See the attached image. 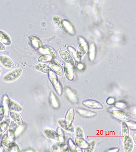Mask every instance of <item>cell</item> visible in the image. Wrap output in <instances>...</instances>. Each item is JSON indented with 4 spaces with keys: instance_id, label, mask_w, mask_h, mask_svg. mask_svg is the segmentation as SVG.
I'll return each mask as SVG.
<instances>
[{
    "instance_id": "obj_9",
    "label": "cell",
    "mask_w": 136,
    "mask_h": 152,
    "mask_svg": "<svg viewBox=\"0 0 136 152\" xmlns=\"http://www.w3.org/2000/svg\"><path fill=\"white\" fill-rule=\"evenodd\" d=\"M59 53L62 59L67 63L69 64L71 66H73L74 64V61L67 52L65 50H61L59 51Z\"/></svg>"
},
{
    "instance_id": "obj_30",
    "label": "cell",
    "mask_w": 136,
    "mask_h": 152,
    "mask_svg": "<svg viewBox=\"0 0 136 152\" xmlns=\"http://www.w3.org/2000/svg\"><path fill=\"white\" fill-rule=\"evenodd\" d=\"M115 106L117 108H120V109H124L126 107V104L124 102H122V101H119L117 102L115 104Z\"/></svg>"
},
{
    "instance_id": "obj_10",
    "label": "cell",
    "mask_w": 136,
    "mask_h": 152,
    "mask_svg": "<svg viewBox=\"0 0 136 152\" xmlns=\"http://www.w3.org/2000/svg\"><path fill=\"white\" fill-rule=\"evenodd\" d=\"M77 112L83 117L90 118L94 117L96 115V112L85 108H78L76 110Z\"/></svg>"
},
{
    "instance_id": "obj_31",
    "label": "cell",
    "mask_w": 136,
    "mask_h": 152,
    "mask_svg": "<svg viewBox=\"0 0 136 152\" xmlns=\"http://www.w3.org/2000/svg\"><path fill=\"white\" fill-rule=\"evenodd\" d=\"M134 122H129L128 121L127 122V125L129 128H130L131 130H136V123L135 122V124H133Z\"/></svg>"
},
{
    "instance_id": "obj_17",
    "label": "cell",
    "mask_w": 136,
    "mask_h": 152,
    "mask_svg": "<svg viewBox=\"0 0 136 152\" xmlns=\"http://www.w3.org/2000/svg\"><path fill=\"white\" fill-rule=\"evenodd\" d=\"M75 112L73 107H70L66 112L65 120L72 123L74 118Z\"/></svg>"
},
{
    "instance_id": "obj_6",
    "label": "cell",
    "mask_w": 136,
    "mask_h": 152,
    "mask_svg": "<svg viewBox=\"0 0 136 152\" xmlns=\"http://www.w3.org/2000/svg\"><path fill=\"white\" fill-rule=\"evenodd\" d=\"M0 63L4 67L9 69H13L14 68V63L9 57L6 56H0Z\"/></svg>"
},
{
    "instance_id": "obj_19",
    "label": "cell",
    "mask_w": 136,
    "mask_h": 152,
    "mask_svg": "<svg viewBox=\"0 0 136 152\" xmlns=\"http://www.w3.org/2000/svg\"><path fill=\"white\" fill-rule=\"evenodd\" d=\"M75 141L76 145L80 148L85 149L88 147V143L84 139V138L76 137Z\"/></svg>"
},
{
    "instance_id": "obj_35",
    "label": "cell",
    "mask_w": 136,
    "mask_h": 152,
    "mask_svg": "<svg viewBox=\"0 0 136 152\" xmlns=\"http://www.w3.org/2000/svg\"><path fill=\"white\" fill-rule=\"evenodd\" d=\"M119 149L118 148H113L110 149H109L106 152H117L119 151Z\"/></svg>"
},
{
    "instance_id": "obj_28",
    "label": "cell",
    "mask_w": 136,
    "mask_h": 152,
    "mask_svg": "<svg viewBox=\"0 0 136 152\" xmlns=\"http://www.w3.org/2000/svg\"><path fill=\"white\" fill-rule=\"evenodd\" d=\"M75 135L77 137L80 138H84V133L82 128L80 126H78L76 128L75 131Z\"/></svg>"
},
{
    "instance_id": "obj_32",
    "label": "cell",
    "mask_w": 136,
    "mask_h": 152,
    "mask_svg": "<svg viewBox=\"0 0 136 152\" xmlns=\"http://www.w3.org/2000/svg\"><path fill=\"white\" fill-rule=\"evenodd\" d=\"M57 132H58V133H57L58 134V135H60V136L64 138V132H63V130H62V129H61L60 127H58V129H57Z\"/></svg>"
},
{
    "instance_id": "obj_24",
    "label": "cell",
    "mask_w": 136,
    "mask_h": 152,
    "mask_svg": "<svg viewBox=\"0 0 136 152\" xmlns=\"http://www.w3.org/2000/svg\"><path fill=\"white\" fill-rule=\"evenodd\" d=\"M9 108L10 110L15 112H19L22 110V108L18 104L12 101L10 102Z\"/></svg>"
},
{
    "instance_id": "obj_3",
    "label": "cell",
    "mask_w": 136,
    "mask_h": 152,
    "mask_svg": "<svg viewBox=\"0 0 136 152\" xmlns=\"http://www.w3.org/2000/svg\"><path fill=\"white\" fill-rule=\"evenodd\" d=\"M45 134L48 138L56 141L57 142L63 143L65 141L64 137H61L58 133L52 130H46L45 131Z\"/></svg>"
},
{
    "instance_id": "obj_15",
    "label": "cell",
    "mask_w": 136,
    "mask_h": 152,
    "mask_svg": "<svg viewBox=\"0 0 136 152\" xmlns=\"http://www.w3.org/2000/svg\"><path fill=\"white\" fill-rule=\"evenodd\" d=\"M0 42L7 45L11 44V40L10 37L5 32L0 30Z\"/></svg>"
},
{
    "instance_id": "obj_16",
    "label": "cell",
    "mask_w": 136,
    "mask_h": 152,
    "mask_svg": "<svg viewBox=\"0 0 136 152\" xmlns=\"http://www.w3.org/2000/svg\"><path fill=\"white\" fill-rule=\"evenodd\" d=\"M36 70L42 73L48 74L52 70L48 65L45 64H38L36 66Z\"/></svg>"
},
{
    "instance_id": "obj_12",
    "label": "cell",
    "mask_w": 136,
    "mask_h": 152,
    "mask_svg": "<svg viewBox=\"0 0 136 152\" xmlns=\"http://www.w3.org/2000/svg\"><path fill=\"white\" fill-rule=\"evenodd\" d=\"M112 114L118 118L123 121H128L130 119L129 116L126 113L121 110H113L112 111Z\"/></svg>"
},
{
    "instance_id": "obj_38",
    "label": "cell",
    "mask_w": 136,
    "mask_h": 152,
    "mask_svg": "<svg viewBox=\"0 0 136 152\" xmlns=\"http://www.w3.org/2000/svg\"><path fill=\"white\" fill-rule=\"evenodd\" d=\"M1 68H0V74H1Z\"/></svg>"
},
{
    "instance_id": "obj_1",
    "label": "cell",
    "mask_w": 136,
    "mask_h": 152,
    "mask_svg": "<svg viewBox=\"0 0 136 152\" xmlns=\"http://www.w3.org/2000/svg\"><path fill=\"white\" fill-rule=\"evenodd\" d=\"M48 74L50 80L53 85L55 90L59 96H61L63 93V88L56 75L53 72L52 70Z\"/></svg>"
},
{
    "instance_id": "obj_18",
    "label": "cell",
    "mask_w": 136,
    "mask_h": 152,
    "mask_svg": "<svg viewBox=\"0 0 136 152\" xmlns=\"http://www.w3.org/2000/svg\"><path fill=\"white\" fill-rule=\"evenodd\" d=\"M129 129L127 124L125 122H123L122 125V138L123 141L128 137L129 136Z\"/></svg>"
},
{
    "instance_id": "obj_23",
    "label": "cell",
    "mask_w": 136,
    "mask_h": 152,
    "mask_svg": "<svg viewBox=\"0 0 136 152\" xmlns=\"http://www.w3.org/2000/svg\"><path fill=\"white\" fill-rule=\"evenodd\" d=\"M10 116L12 119L14 120L18 124L22 125L23 124L22 120L20 116L18 114L14 113V112H10Z\"/></svg>"
},
{
    "instance_id": "obj_37",
    "label": "cell",
    "mask_w": 136,
    "mask_h": 152,
    "mask_svg": "<svg viewBox=\"0 0 136 152\" xmlns=\"http://www.w3.org/2000/svg\"><path fill=\"white\" fill-rule=\"evenodd\" d=\"M133 140L134 141L135 143H136V132H135L133 134Z\"/></svg>"
},
{
    "instance_id": "obj_11",
    "label": "cell",
    "mask_w": 136,
    "mask_h": 152,
    "mask_svg": "<svg viewBox=\"0 0 136 152\" xmlns=\"http://www.w3.org/2000/svg\"><path fill=\"white\" fill-rule=\"evenodd\" d=\"M66 95L69 101L72 103L77 104L78 102V99L74 93L73 91L71 89L68 87L65 88Z\"/></svg>"
},
{
    "instance_id": "obj_26",
    "label": "cell",
    "mask_w": 136,
    "mask_h": 152,
    "mask_svg": "<svg viewBox=\"0 0 136 152\" xmlns=\"http://www.w3.org/2000/svg\"><path fill=\"white\" fill-rule=\"evenodd\" d=\"M52 56L49 55H43L41 56L38 59V61L41 63H45L52 61Z\"/></svg>"
},
{
    "instance_id": "obj_21",
    "label": "cell",
    "mask_w": 136,
    "mask_h": 152,
    "mask_svg": "<svg viewBox=\"0 0 136 152\" xmlns=\"http://www.w3.org/2000/svg\"><path fill=\"white\" fill-rule=\"evenodd\" d=\"M68 146L71 152H81L80 149L75 143L74 141L71 139H69L68 140Z\"/></svg>"
},
{
    "instance_id": "obj_34",
    "label": "cell",
    "mask_w": 136,
    "mask_h": 152,
    "mask_svg": "<svg viewBox=\"0 0 136 152\" xmlns=\"http://www.w3.org/2000/svg\"><path fill=\"white\" fill-rule=\"evenodd\" d=\"M52 151L53 152H60L61 149L60 147L57 145H54L52 148Z\"/></svg>"
},
{
    "instance_id": "obj_5",
    "label": "cell",
    "mask_w": 136,
    "mask_h": 152,
    "mask_svg": "<svg viewBox=\"0 0 136 152\" xmlns=\"http://www.w3.org/2000/svg\"><path fill=\"white\" fill-rule=\"evenodd\" d=\"M58 123L64 130L71 133H73L74 132V127L70 122L65 120L60 119L58 121Z\"/></svg>"
},
{
    "instance_id": "obj_29",
    "label": "cell",
    "mask_w": 136,
    "mask_h": 152,
    "mask_svg": "<svg viewBox=\"0 0 136 152\" xmlns=\"http://www.w3.org/2000/svg\"><path fill=\"white\" fill-rule=\"evenodd\" d=\"M59 147L62 152H71L69 146L66 144L62 143L60 144Z\"/></svg>"
},
{
    "instance_id": "obj_14",
    "label": "cell",
    "mask_w": 136,
    "mask_h": 152,
    "mask_svg": "<svg viewBox=\"0 0 136 152\" xmlns=\"http://www.w3.org/2000/svg\"><path fill=\"white\" fill-rule=\"evenodd\" d=\"M87 49H88V45L85 42L82 43L80 45L77 52L76 56L78 59L80 60L82 59L83 56L86 53Z\"/></svg>"
},
{
    "instance_id": "obj_25",
    "label": "cell",
    "mask_w": 136,
    "mask_h": 152,
    "mask_svg": "<svg viewBox=\"0 0 136 152\" xmlns=\"http://www.w3.org/2000/svg\"><path fill=\"white\" fill-rule=\"evenodd\" d=\"M51 97V103L52 105L54 108H58L60 106V103H59L58 100L55 95L53 93H52Z\"/></svg>"
},
{
    "instance_id": "obj_36",
    "label": "cell",
    "mask_w": 136,
    "mask_h": 152,
    "mask_svg": "<svg viewBox=\"0 0 136 152\" xmlns=\"http://www.w3.org/2000/svg\"><path fill=\"white\" fill-rule=\"evenodd\" d=\"M6 46L1 42H0V51H3L6 50Z\"/></svg>"
},
{
    "instance_id": "obj_2",
    "label": "cell",
    "mask_w": 136,
    "mask_h": 152,
    "mask_svg": "<svg viewBox=\"0 0 136 152\" xmlns=\"http://www.w3.org/2000/svg\"><path fill=\"white\" fill-rule=\"evenodd\" d=\"M22 72V70L21 69H18L12 70L4 76V80L8 82L15 80L20 76Z\"/></svg>"
},
{
    "instance_id": "obj_33",
    "label": "cell",
    "mask_w": 136,
    "mask_h": 152,
    "mask_svg": "<svg viewBox=\"0 0 136 152\" xmlns=\"http://www.w3.org/2000/svg\"><path fill=\"white\" fill-rule=\"evenodd\" d=\"M115 99H114V98H108L107 101V104H109V105L114 104V103H115Z\"/></svg>"
},
{
    "instance_id": "obj_13",
    "label": "cell",
    "mask_w": 136,
    "mask_h": 152,
    "mask_svg": "<svg viewBox=\"0 0 136 152\" xmlns=\"http://www.w3.org/2000/svg\"><path fill=\"white\" fill-rule=\"evenodd\" d=\"M124 151L126 152H131L133 148V144L131 138L129 136L123 141Z\"/></svg>"
},
{
    "instance_id": "obj_4",
    "label": "cell",
    "mask_w": 136,
    "mask_h": 152,
    "mask_svg": "<svg viewBox=\"0 0 136 152\" xmlns=\"http://www.w3.org/2000/svg\"><path fill=\"white\" fill-rule=\"evenodd\" d=\"M84 106L88 108L94 109H100L103 108L101 103L93 100H87L83 102Z\"/></svg>"
},
{
    "instance_id": "obj_20",
    "label": "cell",
    "mask_w": 136,
    "mask_h": 152,
    "mask_svg": "<svg viewBox=\"0 0 136 152\" xmlns=\"http://www.w3.org/2000/svg\"><path fill=\"white\" fill-rule=\"evenodd\" d=\"M54 23L61 30H65V26L64 24V21L61 17L58 16H54L53 19Z\"/></svg>"
},
{
    "instance_id": "obj_7",
    "label": "cell",
    "mask_w": 136,
    "mask_h": 152,
    "mask_svg": "<svg viewBox=\"0 0 136 152\" xmlns=\"http://www.w3.org/2000/svg\"><path fill=\"white\" fill-rule=\"evenodd\" d=\"M28 39L31 41V44L36 49H39L42 47V43L41 40L38 37L35 36L31 35L28 36Z\"/></svg>"
},
{
    "instance_id": "obj_8",
    "label": "cell",
    "mask_w": 136,
    "mask_h": 152,
    "mask_svg": "<svg viewBox=\"0 0 136 152\" xmlns=\"http://www.w3.org/2000/svg\"><path fill=\"white\" fill-rule=\"evenodd\" d=\"M52 69L53 70L54 72L57 74V75L62 76L64 74L63 69L61 67V65L58 62L54 61L52 60L50 63Z\"/></svg>"
},
{
    "instance_id": "obj_27",
    "label": "cell",
    "mask_w": 136,
    "mask_h": 152,
    "mask_svg": "<svg viewBox=\"0 0 136 152\" xmlns=\"http://www.w3.org/2000/svg\"><path fill=\"white\" fill-rule=\"evenodd\" d=\"M95 141H91L88 143V147L85 149V152H92L95 148Z\"/></svg>"
},
{
    "instance_id": "obj_22",
    "label": "cell",
    "mask_w": 136,
    "mask_h": 152,
    "mask_svg": "<svg viewBox=\"0 0 136 152\" xmlns=\"http://www.w3.org/2000/svg\"><path fill=\"white\" fill-rule=\"evenodd\" d=\"M64 72L66 77L69 80H73L74 78V74H73L72 69L69 68L68 66H66L64 67Z\"/></svg>"
}]
</instances>
